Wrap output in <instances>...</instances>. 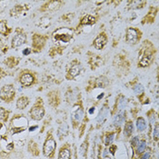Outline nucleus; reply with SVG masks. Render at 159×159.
<instances>
[{"label": "nucleus", "mask_w": 159, "mask_h": 159, "mask_svg": "<svg viewBox=\"0 0 159 159\" xmlns=\"http://www.w3.org/2000/svg\"><path fill=\"white\" fill-rule=\"evenodd\" d=\"M153 137H154V139L156 141H158V125H156V127H155V129L153 131Z\"/></svg>", "instance_id": "38"}, {"label": "nucleus", "mask_w": 159, "mask_h": 159, "mask_svg": "<svg viewBox=\"0 0 159 159\" xmlns=\"http://www.w3.org/2000/svg\"><path fill=\"white\" fill-rule=\"evenodd\" d=\"M116 148H117V147H116V146H111V147H109V152H111V154H112V155H114V154H115L114 150H115V149H116Z\"/></svg>", "instance_id": "43"}, {"label": "nucleus", "mask_w": 159, "mask_h": 159, "mask_svg": "<svg viewBox=\"0 0 159 159\" xmlns=\"http://www.w3.org/2000/svg\"><path fill=\"white\" fill-rule=\"evenodd\" d=\"M96 22H97V18L91 14H87L85 16H83V18L79 22V25H92L96 24Z\"/></svg>", "instance_id": "20"}, {"label": "nucleus", "mask_w": 159, "mask_h": 159, "mask_svg": "<svg viewBox=\"0 0 159 159\" xmlns=\"http://www.w3.org/2000/svg\"><path fill=\"white\" fill-rule=\"evenodd\" d=\"M125 120V112L124 111H118L117 114H116L113 117V124L115 126L119 127L120 125H122Z\"/></svg>", "instance_id": "22"}, {"label": "nucleus", "mask_w": 159, "mask_h": 159, "mask_svg": "<svg viewBox=\"0 0 159 159\" xmlns=\"http://www.w3.org/2000/svg\"><path fill=\"white\" fill-rule=\"evenodd\" d=\"M28 152H30L33 156L38 157L39 156V149L37 144L34 140H30L28 143Z\"/></svg>", "instance_id": "25"}, {"label": "nucleus", "mask_w": 159, "mask_h": 159, "mask_svg": "<svg viewBox=\"0 0 159 159\" xmlns=\"http://www.w3.org/2000/svg\"><path fill=\"white\" fill-rule=\"evenodd\" d=\"M108 84H109L108 79L106 76L102 75V76H99L98 78H96V80L94 82V86L99 87V88H106L108 86Z\"/></svg>", "instance_id": "23"}, {"label": "nucleus", "mask_w": 159, "mask_h": 159, "mask_svg": "<svg viewBox=\"0 0 159 159\" xmlns=\"http://www.w3.org/2000/svg\"><path fill=\"white\" fill-rule=\"evenodd\" d=\"M141 37H142V32L140 31V29L133 26L127 27L125 32V41L127 44L134 46L140 41Z\"/></svg>", "instance_id": "8"}, {"label": "nucleus", "mask_w": 159, "mask_h": 159, "mask_svg": "<svg viewBox=\"0 0 159 159\" xmlns=\"http://www.w3.org/2000/svg\"><path fill=\"white\" fill-rule=\"evenodd\" d=\"M9 114H10V111L7 110L6 108L0 107V122H7L9 118Z\"/></svg>", "instance_id": "32"}, {"label": "nucleus", "mask_w": 159, "mask_h": 159, "mask_svg": "<svg viewBox=\"0 0 159 159\" xmlns=\"http://www.w3.org/2000/svg\"><path fill=\"white\" fill-rule=\"evenodd\" d=\"M50 25H51V17H49L48 16H45L39 19V22L37 23V25L43 28V29H47L50 26Z\"/></svg>", "instance_id": "24"}, {"label": "nucleus", "mask_w": 159, "mask_h": 159, "mask_svg": "<svg viewBox=\"0 0 159 159\" xmlns=\"http://www.w3.org/2000/svg\"><path fill=\"white\" fill-rule=\"evenodd\" d=\"M127 4L130 5L129 8L138 9V8H143L145 5H147V1H128Z\"/></svg>", "instance_id": "29"}, {"label": "nucleus", "mask_w": 159, "mask_h": 159, "mask_svg": "<svg viewBox=\"0 0 159 159\" xmlns=\"http://www.w3.org/2000/svg\"><path fill=\"white\" fill-rule=\"evenodd\" d=\"M67 134H68V125L66 123V124H63L59 126V128L57 130V135L60 137V139H62L63 137L67 135Z\"/></svg>", "instance_id": "31"}, {"label": "nucleus", "mask_w": 159, "mask_h": 159, "mask_svg": "<svg viewBox=\"0 0 159 159\" xmlns=\"http://www.w3.org/2000/svg\"><path fill=\"white\" fill-rule=\"evenodd\" d=\"M16 88L13 84H7L0 89V99L5 103H11L16 98Z\"/></svg>", "instance_id": "7"}, {"label": "nucleus", "mask_w": 159, "mask_h": 159, "mask_svg": "<svg viewBox=\"0 0 159 159\" xmlns=\"http://www.w3.org/2000/svg\"><path fill=\"white\" fill-rule=\"evenodd\" d=\"M26 40H27V37H26V34L25 33L24 30L17 27L16 29L15 36L13 37L12 40H11V48H17L25 45L26 43Z\"/></svg>", "instance_id": "11"}, {"label": "nucleus", "mask_w": 159, "mask_h": 159, "mask_svg": "<svg viewBox=\"0 0 159 159\" xmlns=\"http://www.w3.org/2000/svg\"><path fill=\"white\" fill-rule=\"evenodd\" d=\"M138 141H139L138 136H134V137H133V139L131 140V144H132V146H133V147H136V145H137Z\"/></svg>", "instance_id": "40"}, {"label": "nucleus", "mask_w": 159, "mask_h": 159, "mask_svg": "<svg viewBox=\"0 0 159 159\" xmlns=\"http://www.w3.org/2000/svg\"><path fill=\"white\" fill-rule=\"evenodd\" d=\"M4 63H5L8 67L13 68V67H15V66H16L18 65L19 59L16 58V57H7V59H5Z\"/></svg>", "instance_id": "30"}, {"label": "nucleus", "mask_w": 159, "mask_h": 159, "mask_svg": "<svg viewBox=\"0 0 159 159\" xmlns=\"http://www.w3.org/2000/svg\"><path fill=\"white\" fill-rule=\"evenodd\" d=\"M126 107V99L125 98L120 95L119 98L117 99V108H118V111H124V109Z\"/></svg>", "instance_id": "34"}, {"label": "nucleus", "mask_w": 159, "mask_h": 159, "mask_svg": "<svg viewBox=\"0 0 159 159\" xmlns=\"http://www.w3.org/2000/svg\"><path fill=\"white\" fill-rule=\"evenodd\" d=\"M146 147H147V142L146 140L142 139V140H139L137 145H136V153L137 154H142L145 152L146 150Z\"/></svg>", "instance_id": "33"}, {"label": "nucleus", "mask_w": 159, "mask_h": 159, "mask_svg": "<svg viewBox=\"0 0 159 159\" xmlns=\"http://www.w3.org/2000/svg\"><path fill=\"white\" fill-rule=\"evenodd\" d=\"M81 70H82L81 62L78 61V59H74L73 61L69 64L67 73L66 75V78L67 80H72L80 75Z\"/></svg>", "instance_id": "10"}, {"label": "nucleus", "mask_w": 159, "mask_h": 159, "mask_svg": "<svg viewBox=\"0 0 159 159\" xmlns=\"http://www.w3.org/2000/svg\"><path fill=\"white\" fill-rule=\"evenodd\" d=\"M11 32V29L7 26L6 20H0V35L7 37Z\"/></svg>", "instance_id": "26"}, {"label": "nucleus", "mask_w": 159, "mask_h": 159, "mask_svg": "<svg viewBox=\"0 0 159 159\" xmlns=\"http://www.w3.org/2000/svg\"><path fill=\"white\" fill-rule=\"evenodd\" d=\"M48 41V37L46 35H40V34H34L32 37V48L34 49V52H40L45 48Z\"/></svg>", "instance_id": "12"}, {"label": "nucleus", "mask_w": 159, "mask_h": 159, "mask_svg": "<svg viewBox=\"0 0 159 159\" xmlns=\"http://www.w3.org/2000/svg\"><path fill=\"white\" fill-rule=\"evenodd\" d=\"M29 103H30L29 98L25 97V96H21V97L17 98L16 106V108L18 110H24L25 108L29 105Z\"/></svg>", "instance_id": "18"}, {"label": "nucleus", "mask_w": 159, "mask_h": 159, "mask_svg": "<svg viewBox=\"0 0 159 159\" xmlns=\"http://www.w3.org/2000/svg\"><path fill=\"white\" fill-rule=\"evenodd\" d=\"M53 39L56 43H69L74 37V30L71 27H60L54 31Z\"/></svg>", "instance_id": "3"}, {"label": "nucleus", "mask_w": 159, "mask_h": 159, "mask_svg": "<svg viewBox=\"0 0 159 159\" xmlns=\"http://www.w3.org/2000/svg\"><path fill=\"white\" fill-rule=\"evenodd\" d=\"M28 115L32 120L40 121L44 118L46 115V109L44 107V103L41 98H37L35 105L31 107V109L28 112Z\"/></svg>", "instance_id": "4"}, {"label": "nucleus", "mask_w": 159, "mask_h": 159, "mask_svg": "<svg viewBox=\"0 0 159 159\" xmlns=\"http://www.w3.org/2000/svg\"><path fill=\"white\" fill-rule=\"evenodd\" d=\"M157 7H151L147 16L143 18L142 24L145 25L147 24V23H148V24L154 23V20H155L156 16H157Z\"/></svg>", "instance_id": "16"}, {"label": "nucleus", "mask_w": 159, "mask_h": 159, "mask_svg": "<svg viewBox=\"0 0 159 159\" xmlns=\"http://www.w3.org/2000/svg\"><path fill=\"white\" fill-rule=\"evenodd\" d=\"M75 17V13H67L61 16V19H63L65 22H70Z\"/></svg>", "instance_id": "37"}, {"label": "nucleus", "mask_w": 159, "mask_h": 159, "mask_svg": "<svg viewBox=\"0 0 159 159\" xmlns=\"http://www.w3.org/2000/svg\"><path fill=\"white\" fill-rule=\"evenodd\" d=\"M136 129L138 132H143L147 129V122L144 117L139 116L136 119Z\"/></svg>", "instance_id": "28"}, {"label": "nucleus", "mask_w": 159, "mask_h": 159, "mask_svg": "<svg viewBox=\"0 0 159 159\" xmlns=\"http://www.w3.org/2000/svg\"><path fill=\"white\" fill-rule=\"evenodd\" d=\"M84 117V108L82 102L78 101L76 102L73 107V109L71 112V118L72 123L74 124V127H76V125L82 121Z\"/></svg>", "instance_id": "9"}, {"label": "nucleus", "mask_w": 159, "mask_h": 159, "mask_svg": "<svg viewBox=\"0 0 159 159\" xmlns=\"http://www.w3.org/2000/svg\"><path fill=\"white\" fill-rule=\"evenodd\" d=\"M65 4L64 1H48L39 8L40 12H54L60 9L62 6Z\"/></svg>", "instance_id": "13"}, {"label": "nucleus", "mask_w": 159, "mask_h": 159, "mask_svg": "<svg viewBox=\"0 0 159 159\" xmlns=\"http://www.w3.org/2000/svg\"><path fill=\"white\" fill-rule=\"evenodd\" d=\"M48 100L49 105L53 106V107H57V105H59V92L57 90L51 91L48 93Z\"/></svg>", "instance_id": "17"}, {"label": "nucleus", "mask_w": 159, "mask_h": 159, "mask_svg": "<svg viewBox=\"0 0 159 159\" xmlns=\"http://www.w3.org/2000/svg\"><path fill=\"white\" fill-rule=\"evenodd\" d=\"M58 159H71V151L68 144L64 145L59 149L58 153Z\"/></svg>", "instance_id": "19"}, {"label": "nucleus", "mask_w": 159, "mask_h": 159, "mask_svg": "<svg viewBox=\"0 0 159 159\" xmlns=\"http://www.w3.org/2000/svg\"><path fill=\"white\" fill-rule=\"evenodd\" d=\"M133 90H134L135 94L137 97L138 96H143L145 94V88H144V86H142L141 84H139V83L135 84V86H133Z\"/></svg>", "instance_id": "35"}, {"label": "nucleus", "mask_w": 159, "mask_h": 159, "mask_svg": "<svg viewBox=\"0 0 159 159\" xmlns=\"http://www.w3.org/2000/svg\"><path fill=\"white\" fill-rule=\"evenodd\" d=\"M37 81L36 75L30 70H22L18 75V82L23 87H29L33 86Z\"/></svg>", "instance_id": "6"}, {"label": "nucleus", "mask_w": 159, "mask_h": 159, "mask_svg": "<svg viewBox=\"0 0 159 159\" xmlns=\"http://www.w3.org/2000/svg\"><path fill=\"white\" fill-rule=\"evenodd\" d=\"M56 148H57V142L52 135V131H49L47 134L46 140L43 145V155L46 157L53 158L56 152Z\"/></svg>", "instance_id": "5"}, {"label": "nucleus", "mask_w": 159, "mask_h": 159, "mask_svg": "<svg viewBox=\"0 0 159 159\" xmlns=\"http://www.w3.org/2000/svg\"><path fill=\"white\" fill-rule=\"evenodd\" d=\"M31 53V49L30 48H25L24 49V51H23V54H24L25 56H27V55H29Z\"/></svg>", "instance_id": "42"}, {"label": "nucleus", "mask_w": 159, "mask_h": 159, "mask_svg": "<svg viewBox=\"0 0 159 159\" xmlns=\"http://www.w3.org/2000/svg\"><path fill=\"white\" fill-rule=\"evenodd\" d=\"M26 7V6H22V5H16V6H15L12 9L10 10V16H16V17L21 16L22 13L25 12L28 9V7Z\"/></svg>", "instance_id": "21"}, {"label": "nucleus", "mask_w": 159, "mask_h": 159, "mask_svg": "<svg viewBox=\"0 0 159 159\" xmlns=\"http://www.w3.org/2000/svg\"><path fill=\"white\" fill-rule=\"evenodd\" d=\"M94 110H95V107H92V109H90V110H89V114H93Z\"/></svg>", "instance_id": "45"}, {"label": "nucleus", "mask_w": 159, "mask_h": 159, "mask_svg": "<svg viewBox=\"0 0 159 159\" xmlns=\"http://www.w3.org/2000/svg\"><path fill=\"white\" fill-rule=\"evenodd\" d=\"M147 115H148V118H149V120H150V124H154L155 123V120H156V116H155V115H150L149 113H147Z\"/></svg>", "instance_id": "41"}, {"label": "nucleus", "mask_w": 159, "mask_h": 159, "mask_svg": "<svg viewBox=\"0 0 159 159\" xmlns=\"http://www.w3.org/2000/svg\"><path fill=\"white\" fill-rule=\"evenodd\" d=\"M109 113H110V108H109L107 101H106V103L103 105L101 110L98 113V116H97L98 125H103L104 123L106 122V120L107 119V117L109 116Z\"/></svg>", "instance_id": "15"}, {"label": "nucleus", "mask_w": 159, "mask_h": 159, "mask_svg": "<svg viewBox=\"0 0 159 159\" xmlns=\"http://www.w3.org/2000/svg\"><path fill=\"white\" fill-rule=\"evenodd\" d=\"M107 41H108V37L107 36L106 32H101L94 39L93 46L95 47V48L98 49V50H102L107 46Z\"/></svg>", "instance_id": "14"}, {"label": "nucleus", "mask_w": 159, "mask_h": 159, "mask_svg": "<svg viewBox=\"0 0 159 159\" xmlns=\"http://www.w3.org/2000/svg\"><path fill=\"white\" fill-rule=\"evenodd\" d=\"M114 136H115V133L114 132H110V133H107L106 136H105V145L106 146H109L112 144L113 140H114Z\"/></svg>", "instance_id": "36"}, {"label": "nucleus", "mask_w": 159, "mask_h": 159, "mask_svg": "<svg viewBox=\"0 0 159 159\" xmlns=\"http://www.w3.org/2000/svg\"><path fill=\"white\" fill-rule=\"evenodd\" d=\"M150 157H151V154L149 152H145V153L142 154L140 159H151Z\"/></svg>", "instance_id": "39"}, {"label": "nucleus", "mask_w": 159, "mask_h": 159, "mask_svg": "<svg viewBox=\"0 0 159 159\" xmlns=\"http://www.w3.org/2000/svg\"><path fill=\"white\" fill-rule=\"evenodd\" d=\"M2 129H5V125L3 122H0V132L2 131Z\"/></svg>", "instance_id": "44"}, {"label": "nucleus", "mask_w": 159, "mask_h": 159, "mask_svg": "<svg viewBox=\"0 0 159 159\" xmlns=\"http://www.w3.org/2000/svg\"><path fill=\"white\" fill-rule=\"evenodd\" d=\"M28 126V120L24 115H15L10 121L9 131L11 135L22 133Z\"/></svg>", "instance_id": "2"}, {"label": "nucleus", "mask_w": 159, "mask_h": 159, "mask_svg": "<svg viewBox=\"0 0 159 159\" xmlns=\"http://www.w3.org/2000/svg\"><path fill=\"white\" fill-rule=\"evenodd\" d=\"M143 48H145L142 52V55H141L139 62H138V66L142 67V68L148 67L154 62L155 55L157 52L156 48H154V45L148 40L144 41Z\"/></svg>", "instance_id": "1"}, {"label": "nucleus", "mask_w": 159, "mask_h": 159, "mask_svg": "<svg viewBox=\"0 0 159 159\" xmlns=\"http://www.w3.org/2000/svg\"><path fill=\"white\" fill-rule=\"evenodd\" d=\"M134 132V125L132 121H127L125 124V127H124V134L126 137L131 136Z\"/></svg>", "instance_id": "27"}]
</instances>
